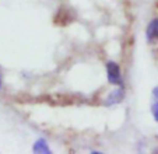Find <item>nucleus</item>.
<instances>
[{
	"label": "nucleus",
	"mask_w": 158,
	"mask_h": 154,
	"mask_svg": "<svg viewBox=\"0 0 158 154\" xmlns=\"http://www.w3.org/2000/svg\"><path fill=\"white\" fill-rule=\"evenodd\" d=\"M123 98H125V90H123V88H118V90H115V91H112L106 97V100H105V105H108V107H109V105L119 104Z\"/></svg>",
	"instance_id": "nucleus-2"
},
{
	"label": "nucleus",
	"mask_w": 158,
	"mask_h": 154,
	"mask_svg": "<svg viewBox=\"0 0 158 154\" xmlns=\"http://www.w3.org/2000/svg\"><path fill=\"white\" fill-rule=\"evenodd\" d=\"M32 150H34V153H39V154H42V153L49 154V153H51V148L48 147V144H46V140H44V139L36 140L35 144L32 146Z\"/></svg>",
	"instance_id": "nucleus-4"
},
{
	"label": "nucleus",
	"mask_w": 158,
	"mask_h": 154,
	"mask_svg": "<svg viewBox=\"0 0 158 154\" xmlns=\"http://www.w3.org/2000/svg\"><path fill=\"white\" fill-rule=\"evenodd\" d=\"M146 36L150 42H154L155 39H158V18H154L148 24V27L146 30Z\"/></svg>",
	"instance_id": "nucleus-3"
},
{
	"label": "nucleus",
	"mask_w": 158,
	"mask_h": 154,
	"mask_svg": "<svg viewBox=\"0 0 158 154\" xmlns=\"http://www.w3.org/2000/svg\"><path fill=\"white\" fill-rule=\"evenodd\" d=\"M106 76L108 81L114 86H122V73H120V67L115 62H108L106 63Z\"/></svg>",
	"instance_id": "nucleus-1"
},
{
	"label": "nucleus",
	"mask_w": 158,
	"mask_h": 154,
	"mask_svg": "<svg viewBox=\"0 0 158 154\" xmlns=\"http://www.w3.org/2000/svg\"><path fill=\"white\" fill-rule=\"evenodd\" d=\"M151 113H152V118L158 122V100H155V102L151 105Z\"/></svg>",
	"instance_id": "nucleus-5"
},
{
	"label": "nucleus",
	"mask_w": 158,
	"mask_h": 154,
	"mask_svg": "<svg viewBox=\"0 0 158 154\" xmlns=\"http://www.w3.org/2000/svg\"><path fill=\"white\" fill-rule=\"evenodd\" d=\"M0 88H2V79H0Z\"/></svg>",
	"instance_id": "nucleus-7"
},
{
	"label": "nucleus",
	"mask_w": 158,
	"mask_h": 154,
	"mask_svg": "<svg viewBox=\"0 0 158 154\" xmlns=\"http://www.w3.org/2000/svg\"><path fill=\"white\" fill-rule=\"evenodd\" d=\"M152 94H154V98H155V100H158V87H157V88H154Z\"/></svg>",
	"instance_id": "nucleus-6"
}]
</instances>
